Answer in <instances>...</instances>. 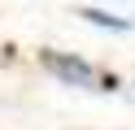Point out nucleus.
I'll list each match as a JSON object with an SVG mask.
<instances>
[{
    "label": "nucleus",
    "instance_id": "1",
    "mask_svg": "<svg viewBox=\"0 0 135 130\" xmlns=\"http://www.w3.org/2000/svg\"><path fill=\"white\" fill-rule=\"evenodd\" d=\"M39 65L65 87H83V91H100V74L91 61H83L79 52H57V48H44L39 52Z\"/></svg>",
    "mask_w": 135,
    "mask_h": 130
},
{
    "label": "nucleus",
    "instance_id": "2",
    "mask_svg": "<svg viewBox=\"0 0 135 130\" xmlns=\"http://www.w3.org/2000/svg\"><path fill=\"white\" fill-rule=\"evenodd\" d=\"M79 17L91 22V26H100V30H118V35H126L135 26V22H126V17H113L109 9H79Z\"/></svg>",
    "mask_w": 135,
    "mask_h": 130
}]
</instances>
